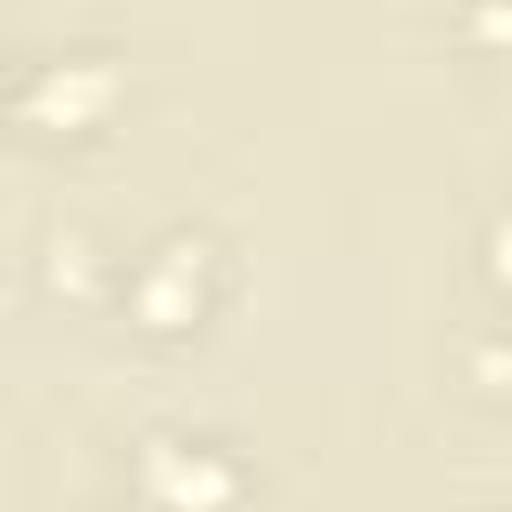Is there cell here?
<instances>
[{"label":"cell","instance_id":"1","mask_svg":"<svg viewBox=\"0 0 512 512\" xmlns=\"http://www.w3.org/2000/svg\"><path fill=\"white\" fill-rule=\"evenodd\" d=\"M144 480H152L160 496H176V504H208V496L232 488V464H224L208 440H152V448H144Z\"/></svg>","mask_w":512,"mask_h":512},{"label":"cell","instance_id":"2","mask_svg":"<svg viewBox=\"0 0 512 512\" xmlns=\"http://www.w3.org/2000/svg\"><path fill=\"white\" fill-rule=\"evenodd\" d=\"M96 56H48V88H40V104H88L96 88H104V72H88Z\"/></svg>","mask_w":512,"mask_h":512}]
</instances>
